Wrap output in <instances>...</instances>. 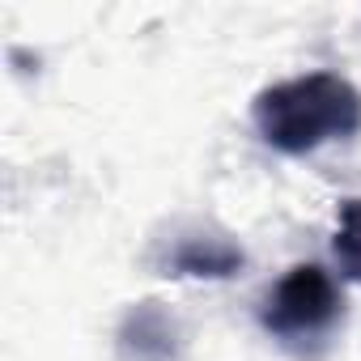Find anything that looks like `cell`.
I'll list each match as a JSON object with an SVG mask.
<instances>
[{"instance_id": "1", "label": "cell", "mask_w": 361, "mask_h": 361, "mask_svg": "<svg viewBox=\"0 0 361 361\" xmlns=\"http://www.w3.org/2000/svg\"><path fill=\"white\" fill-rule=\"evenodd\" d=\"M251 119L272 149L302 157L361 132V90L340 73H302L259 90Z\"/></svg>"}, {"instance_id": "2", "label": "cell", "mask_w": 361, "mask_h": 361, "mask_svg": "<svg viewBox=\"0 0 361 361\" xmlns=\"http://www.w3.org/2000/svg\"><path fill=\"white\" fill-rule=\"evenodd\" d=\"M344 314L340 285L319 264H293L264 298L259 323L281 340H314L331 331Z\"/></svg>"}, {"instance_id": "3", "label": "cell", "mask_w": 361, "mask_h": 361, "mask_svg": "<svg viewBox=\"0 0 361 361\" xmlns=\"http://www.w3.org/2000/svg\"><path fill=\"white\" fill-rule=\"evenodd\" d=\"M247 264L243 247L221 230H188L178 234L161 259L166 276H192V281H230Z\"/></svg>"}, {"instance_id": "4", "label": "cell", "mask_w": 361, "mask_h": 361, "mask_svg": "<svg viewBox=\"0 0 361 361\" xmlns=\"http://www.w3.org/2000/svg\"><path fill=\"white\" fill-rule=\"evenodd\" d=\"M123 361H174L178 357V319L161 302H136L119 323Z\"/></svg>"}, {"instance_id": "5", "label": "cell", "mask_w": 361, "mask_h": 361, "mask_svg": "<svg viewBox=\"0 0 361 361\" xmlns=\"http://www.w3.org/2000/svg\"><path fill=\"white\" fill-rule=\"evenodd\" d=\"M336 264L348 281H361V200H344L336 217Z\"/></svg>"}]
</instances>
